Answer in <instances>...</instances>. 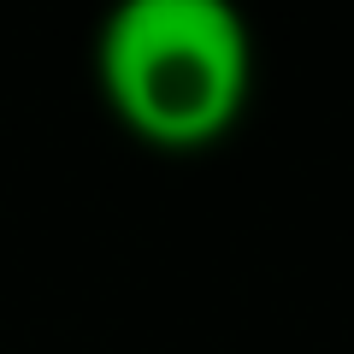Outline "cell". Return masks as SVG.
Returning <instances> with one entry per match:
<instances>
[{"mask_svg": "<svg viewBox=\"0 0 354 354\" xmlns=\"http://www.w3.org/2000/svg\"><path fill=\"white\" fill-rule=\"evenodd\" d=\"M101 77L153 142H207L248 88V30L225 0H124L101 30Z\"/></svg>", "mask_w": 354, "mask_h": 354, "instance_id": "cell-1", "label": "cell"}]
</instances>
